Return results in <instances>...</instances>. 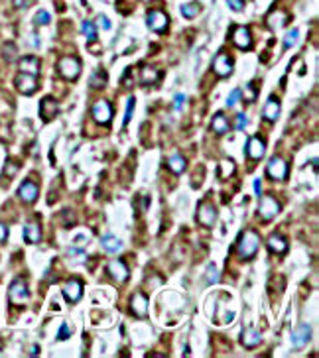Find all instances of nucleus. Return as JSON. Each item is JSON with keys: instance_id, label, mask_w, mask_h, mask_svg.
Here are the masks:
<instances>
[{"instance_id": "9", "label": "nucleus", "mask_w": 319, "mask_h": 358, "mask_svg": "<svg viewBox=\"0 0 319 358\" xmlns=\"http://www.w3.org/2000/svg\"><path fill=\"white\" fill-rule=\"evenodd\" d=\"M106 272H108L110 278L116 280L118 284H124V282L128 280V276H130L128 266H126L122 260H110V262L106 264Z\"/></svg>"}, {"instance_id": "43", "label": "nucleus", "mask_w": 319, "mask_h": 358, "mask_svg": "<svg viewBox=\"0 0 319 358\" xmlns=\"http://www.w3.org/2000/svg\"><path fill=\"white\" fill-rule=\"evenodd\" d=\"M6 238H8V226L4 222H0V244L6 242Z\"/></svg>"}, {"instance_id": "8", "label": "nucleus", "mask_w": 319, "mask_h": 358, "mask_svg": "<svg viewBox=\"0 0 319 358\" xmlns=\"http://www.w3.org/2000/svg\"><path fill=\"white\" fill-rule=\"evenodd\" d=\"M258 213L264 220H272L278 213H280V203L272 197V195H260V207H258Z\"/></svg>"}, {"instance_id": "40", "label": "nucleus", "mask_w": 319, "mask_h": 358, "mask_svg": "<svg viewBox=\"0 0 319 358\" xmlns=\"http://www.w3.org/2000/svg\"><path fill=\"white\" fill-rule=\"evenodd\" d=\"M227 4H229V8L235 10V12H240V10L244 8V0H227Z\"/></svg>"}, {"instance_id": "37", "label": "nucleus", "mask_w": 319, "mask_h": 358, "mask_svg": "<svg viewBox=\"0 0 319 358\" xmlns=\"http://www.w3.org/2000/svg\"><path fill=\"white\" fill-rule=\"evenodd\" d=\"M36 24H38V26H46V24H50V12L40 10V12L36 14Z\"/></svg>"}, {"instance_id": "46", "label": "nucleus", "mask_w": 319, "mask_h": 358, "mask_svg": "<svg viewBox=\"0 0 319 358\" xmlns=\"http://www.w3.org/2000/svg\"><path fill=\"white\" fill-rule=\"evenodd\" d=\"M30 355H32V357H38V355H40V349H38V347H32Z\"/></svg>"}, {"instance_id": "41", "label": "nucleus", "mask_w": 319, "mask_h": 358, "mask_svg": "<svg viewBox=\"0 0 319 358\" xmlns=\"http://www.w3.org/2000/svg\"><path fill=\"white\" fill-rule=\"evenodd\" d=\"M246 122H248V120H246V114H242V112L237 114V128H239V130H244Z\"/></svg>"}, {"instance_id": "1", "label": "nucleus", "mask_w": 319, "mask_h": 358, "mask_svg": "<svg viewBox=\"0 0 319 358\" xmlns=\"http://www.w3.org/2000/svg\"><path fill=\"white\" fill-rule=\"evenodd\" d=\"M258 246H260V236L256 230H244L240 236H239V242H237V252L242 260H248L258 252Z\"/></svg>"}, {"instance_id": "22", "label": "nucleus", "mask_w": 319, "mask_h": 358, "mask_svg": "<svg viewBox=\"0 0 319 358\" xmlns=\"http://www.w3.org/2000/svg\"><path fill=\"white\" fill-rule=\"evenodd\" d=\"M280 110H282L280 101L272 95V97H268L264 108H262V116H264L268 122H276V120H278V116H280Z\"/></svg>"}, {"instance_id": "45", "label": "nucleus", "mask_w": 319, "mask_h": 358, "mask_svg": "<svg viewBox=\"0 0 319 358\" xmlns=\"http://www.w3.org/2000/svg\"><path fill=\"white\" fill-rule=\"evenodd\" d=\"M254 193H256L258 197L262 195V183H260V179H256V181H254Z\"/></svg>"}, {"instance_id": "25", "label": "nucleus", "mask_w": 319, "mask_h": 358, "mask_svg": "<svg viewBox=\"0 0 319 358\" xmlns=\"http://www.w3.org/2000/svg\"><path fill=\"white\" fill-rule=\"evenodd\" d=\"M211 128H213V132L219 134V136H223V134L229 132V120H227V116H225L223 112H217V114L213 116Z\"/></svg>"}, {"instance_id": "39", "label": "nucleus", "mask_w": 319, "mask_h": 358, "mask_svg": "<svg viewBox=\"0 0 319 358\" xmlns=\"http://www.w3.org/2000/svg\"><path fill=\"white\" fill-rule=\"evenodd\" d=\"M240 95H242V93H240V89H235V91L229 95V99H227V106H231V108H233V106H237V102L240 101Z\"/></svg>"}, {"instance_id": "30", "label": "nucleus", "mask_w": 319, "mask_h": 358, "mask_svg": "<svg viewBox=\"0 0 319 358\" xmlns=\"http://www.w3.org/2000/svg\"><path fill=\"white\" fill-rule=\"evenodd\" d=\"M233 173H235V163H233V159H221V163H219V175H221V179H229Z\"/></svg>"}, {"instance_id": "2", "label": "nucleus", "mask_w": 319, "mask_h": 358, "mask_svg": "<svg viewBox=\"0 0 319 358\" xmlns=\"http://www.w3.org/2000/svg\"><path fill=\"white\" fill-rule=\"evenodd\" d=\"M8 299H10V303H14V305L18 307L26 305V303L30 301V289H28L26 280L16 278V280L10 284V287H8Z\"/></svg>"}, {"instance_id": "16", "label": "nucleus", "mask_w": 319, "mask_h": 358, "mask_svg": "<svg viewBox=\"0 0 319 358\" xmlns=\"http://www.w3.org/2000/svg\"><path fill=\"white\" fill-rule=\"evenodd\" d=\"M18 67H20V71L22 73H28V75H40V71H42V63H40V59L36 57V55H26V57H22L20 61H18Z\"/></svg>"}, {"instance_id": "26", "label": "nucleus", "mask_w": 319, "mask_h": 358, "mask_svg": "<svg viewBox=\"0 0 319 358\" xmlns=\"http://www.w3.org/2000/svg\"><path fill=\"white\" fill-rule=\"evenodd\" d=\"M160 79V71L156 67H150V65H142L140 69V81L144 85H152Z\"/></svg>"}, {"instance_id": "28", "label": "nucleus", "mask_w": 319, "mask_h": 358, "mask_svg": "<svg viewBox=\"0 0 319 358\" xmlns=\"http://www.w3.org/2000/svg\"><path fill=\"white\" fill-rule=\"evenodd\" d=\"M167 167L173 171V173H181L185 169V157L179 155V153H173L169 159H167Z\"/></svg>"}, {"instance_id": "32", "label": "nucleus", "mask_w": 319, "mask_h": 358, "mask_svg": "<svg viewBox=\"0 0 319 358\" xmlns=\"http://www.w3.org/2000/svg\"><path fill=\"white\" fill-rule=\"evenodd\" d=\"M199 12H201L199 2H187V4L181 6V14H183L185 18H195Z\"/></svg>"}, {"instance_id": "38", "label": "nucleus", "mask_w": 319, "mask_h": 358, "mask_svg": "<svg viewBox=\"0 0 319 358\" xmlns=\"http://www.w3.org/2000/svg\"><path fill=\"white\" fill-rule=\"evenodd\" d=\"M69 337H71V329H69V325H67V323H61L59 333H57V339H59V341H67Z\"/></svg>"}, {"instance_id": "36", "label": "nucleus", "mask_w": 319, "mask_h": 358, "mask_svg": "<svg viewBox=\"0 0 319 358\" xmlns=\"http://www.w3.org/2000/svg\"><path fill=\"white\" fill-rule=\"evenodd\" d=\"M134 104H136V99L134 97H130L128 101H126V114H124V126L132 120V114H134Z\"/></svg>"}, {"instance_id": "20", "label": "nucleus", "mask_w": 319, "mask_h": 358, "mask_svg": "<svg viewBox=\"0 0 319 358\" xmlns=\"http://www.w3.org/2000/svg\"><path fill=\"white\" fill-rule=\"evenodd\" d=\"M24 240L30 244H38L42 240V226L38 220H30L24 226Z\"/></svg>"}, {"instance_id": "24", "label": "nucleus", "mask_w": 319, "mask_h": 358, "mask_svg": "<svg viewBox=\"0 0 319 358\" xmlns=\"http://www.w3.org/2000/svg\"><path fill=\"white\" fill-rule=\"evenodd\" d=\"M266 24H268L270 30H280V28H284L288 24V14L284 10H274V12L268 14Z\"/></svg>"}, {"instance_id": "18", "label": "nucleus", "mask_w": 319, "mask_h": 358, "mask_svg": "<svg viewBox=\"0 0 319 358\" xmlns=\"http://www.w3.org/2000/svg\"><path fill=\"white\" fill-rule=\"evenodd\" d=\"M130 309H132V313L136 315V317H146L148 315V297L142 293V291H138V293H134L132 295V299H130Z\"/></svg>"}, {"instance_id": "47", "label": "nucleus", "mask_w": 319, "mask_h": 358, "mask_svg": "<svg viewBox=\"0 0 319 358\" xmlns=\"http://www.w3.org/2000/svg\"><path fill=\"white\" fill-rule=\"evenodd\" d=\"M146 2H152V0H146Z\"/></svg>"}, {"instance_id": "21", "label": "nucleus", "mask_w": 319, "mask_h": 358, "mask_svg": "<svg viewBox=\"0 0 319 358\" xmlns=\"http://www.w3.org/2000/svg\"><path fill=\"white\" fill-rule=\"evenodd\" d=\"M310 339H312V327L310 325H300L296 331H294V335H292V343H294V347H298V349H302V347H306L308 343H310Z\"/></svg>"}, {"instance_id": "4", "label": "nucleus", "mask_w": 319, "mask_h": 358, "mask_svg": "<svg viewBox=\"0 0 319 358\" xmlns=\"http://www.w3.org/2000/svg\"><path fill=\"white\" fill-rule=\"evenodd\" d=\"M266 175H268L270 179L284 181V179L288 177V163H286L282 157L274 155V157L268 161V165H266Z\"/></svg>"}, {"instance_id": "12", "label": "nucleus", "mask_w": 319, "mask_h": 358, "mask_svg": "<svg viewBox=\"0 0 319 358\" xmlns=\"http://www.w3.org/2000/svg\"><path fill=\"white\" fill-rule=\"evenodd\" d=\"M233 42L239 50H250L252 48V36L246 26H237L233 30Z\"/></svg>"}, {"instance_id": "13", "label": "nucleus", "mask_w": 319, "mask_h": 358, "mask_svg": "<svg viewBox=\"0 0 319 358\" xmlns=\"http://www.w3.org/2000/svg\"><path fill=\"white\" fill-rule=\"evenodd\" d=\"M61 291H63V297H65L69 303H75V301H79L81 295H83V284H81L79 280H69V282L63 284Z\"/></svg>"}, {"instance_id": "7", "label": "nucleus", "mask_w": 319, "mask_h": 358, "mask_svg": "<svg viewBox=\"0 0 319 358\" xmlns=\"http://www.w3.org/2000/svg\"><path fill=\"white\" fill-rule=\"evenodd\" d=\"M91 114H93V118H95V122H99V124H108L110 120H112V104L108 101H97L93 104V108H91Z\"/></svg>"}, {"instance_id": "6", "label": "nucleus", "mask_w": 319, "mask_h": 358, "mask_svg": "<svg viewBox=\"0 0 319 358\" xmlns=\"http://www.w3.org/2000/svg\"><path fill=\"white\" fill-rule=\"evenodd\" d=\"M146 24H148V28H150L152 32L161 34V32L167 30L169 18H167V14L161 12V10H152V12H148V16H146Z\"/></svg>"}, {"instance_id": "3", "label": "nucleus", "mask_w": 319, "mask_h": 358, "mask_svg": "<svg viewBox=\"0 0 319 358\" xmlns=\"http://www.w3.org/2000/svg\"><path fill=\"white\" fill-rule=\"evenodd\" d=\"M57 71H59V75L63 77V79H67V81H73V79H77L79 75H81V61L77 59V57H61L59 61H57Z\"/></svg>"}, {"instance_id": "29", "label": "nucleus", "mask_w": 319, "mask_h": 358, "mask_svg": "<svg viewBox=\"0 0 319 358\" xmlns=\"http://www.w3.org/2000/svg\"><path fill=\"white\" fill-rule=\"evenodd\" d=\"M106 81H108V77H106V73L103 69H95L93 71V75H91V87L93 89H105Z\"/></svg>"}, {"instance_id": "17", "label": "nucleus", "mask_w": 319, "mask_h": 358, "mask_svg": "<svg viewBox=\"0 0 319 358\" xmlns=\"http://www.w3.org/2000/svg\"><path fill=\"white\" fill-rule=\"evenodd\" d=\"M240 343H242V347H246V349H256V347L262 343V335H260V331H258V329L248 327V329H244V331H242V335H240Z\"/></svg>"}, {"instance_id": "15", "label": "nucleus", "mask_w": 319, "mask_h": 358, "mask_svg": "<svg viewBox=\"0 0 319 358\" xmlns=\"http://www.w3.org/2000/svg\"><path fill=\"white\" fill-rule=\"evenodd\" d=\"M38 195H40V187H38L32 179H26V181L20 185V189H18V197H20L24 203H34V201L38 199Z\"/></svg>"}, {"instance_id": "34", "label": "nucleus", "mask_w": 319, "mask_h": 358, "mask_svg": "<svg viewBox=\"0 0 319 358\" xmlns=\"http://www.w3.org/2000/svg\"><path fill=\"white\" fill-rule=\"evenodd\" d=\"M18 169H20V163L14 161V159H10V161L4 165V177H14V175L18 173Z\"/></svg>"}, {"instance_id": "10", "label": "nucleus", "mask_w": 319, "mask_h": 358, "mask_svg": "<svg viewBox=\"0 0 319 358\" xmlns=\"http://www.w3.org/2000/svg\"><path fill=\"white\" fill-rule=\"evenodd\" d=\"M213 71H215V75H219V77H229V75L233 73V59H231V55H227L225 51H221V53L215 57V61H213Z\"/></svg>"}, {"instance_id": "14", "label": "nucleus", "mask_w": 319, "mask_h": 358, "mask_svg": "<svg viewBox=\"0 0 319 358\" xmlns=\"http://www.w3.org/2000/svg\"><path fill=\"white\" fill-rule=\"evenodd\" d=\"M57 114H59V104L53 97H46L40 102V118L44 122H52Z\"/></svg>"}, {"instance_id": "42", "label": "nucleus", "mask_w": 319, "mask_h": 358, "mask_svg": "<svg viewBox=\"0 0 319 358\" xmlns=\"http://www.w3.org/2000/svg\"><path fill=\"white\" fill-rule=\"evenodd\" d=\"M97 24H99V28H101V30H110V20H108L106 16H99Z\"/></svg>"}, {"instance_id": "44", "label": "nucleus", "mask_w": 319, "mask_h": 358, "mask_svg": "<svg viewBox=\"0 0 319 358\" xmlns=\"http://www.w3.org/2000/svg\"><path fill=\"white\" fill-rule=\"evenodd\" d=\"M185 104V95H177L175 97V101H173V106H175V110H179L181 106Z\"/></svg>"}, {"instance_id": "23", "label": "nucleus", "mask_w": 319, "mask_h": 358, "mask_svg": "<svg viewBox=\"0 0 319 358\" xmlns=\"http://www.w3.org/2000/svg\"><path fill=\"white\" fill-rule=\"evenodd\" d=\"M266 244H268V248H270V252H274V254H286L288 252V240L282 236V234H270L268 236V240H266Z\"/></svg>"}, {"instance_id": "33", "label": "nucleus", "mask_w": 319, "mask_h": 358, "mask_svg": "<svg viewBox=\"0 0 319 358\" xmlns=\"http://www.w3.org/2000/svg\"><path fill=\"white\" fill-rule=\"evenodd\" d=\"M298 30H290L286 36H284V48H294L298 44Z\"/></svg>"}, {"instance_id": "19", "label": "nucleus", "mask_w": 319, "mask_h": 358, "mask_svg": "<svg viewBox=\"0 0 319 358\" xmlns=\"http://www.w3.org/2000/svg\"><path fill=\"white\" fill-rule=\"evenodd\" d=\"M266 152V142L260 138V136H252L246 144V155L250 159H260Z\"/></svg>"}, {"instance_id": "27", "label": "nucleus", "mask_w": 319, "mask_h": 358, "mask_svg": "<svg viewBox=\"0 0 319 358\" xmlns=\"http://www.w3.org/2000/svg\"><path fill=\"white\" fill-rule=\"evenodd\" d=\"M101 244H103V248H105L106 252H110V254L122 250V240L116 238V236H112V234H105V236L101 238Z\"/></svg>"}, {"instance_id": "35", "label": "nucleus", "mask_w": 319, "mask_h": 358, "mask_svg": "<svg viewBox=\"0 0 319 358\" xmlns=\"http://www.w3.org/2000/svg\"><path fill=\"white\" fill-rule=\"evenodd\" d=\"M205 280H207V284H217V282L221 280V274H219V270L215 268V264H211V266L207 268V274H205Z\"/></svg>"}, {"instance_id": "31", "label": "nucleus", "mask_w": 319, "mask_h": 358, "mask_svg": "<svg viewBox=\"0 0 319 358\" xmlns=\"http://www.w3.org/2000/svg\"><path fill=\"white\" fill-rule=\"evenodd\" d=\"M81 34H83L89 42H95V40H97V28H95V24L89 22V20H85V22L81 24Z\"/></svg>"}, {"instance_id": "5", "label": "nucleus", "mask_w": 319, "mask_h": 358, "mask_svg": "<svg viewBox=\"0 0 319 358\" xmlns=\"http://www.w3.org/2000/svg\"><path fill=\"white\" fill-rule=\"evenodd\" d=\"M14 87L22 95H34L38 91V79H36V75H28V73L20 71V75H16V79H14Z\"/></svg>"}, {"instance_id": "11", "label": "nucleus", "mask_w": 319, "mask_h": 358, "mask_svg": "<svg viewBox=\"0 0 319 358\" xmlns=\"http://www.w3.org/2000/svg\"><path fill=\"white\" fill-rule=\"evenodd\" d=\"M197 220H199V224H203V226H207V228L215 226L217 211H215V207H213L209 201H203V203L199 205V209H197Z\"/></svg>"}]
</instances>
